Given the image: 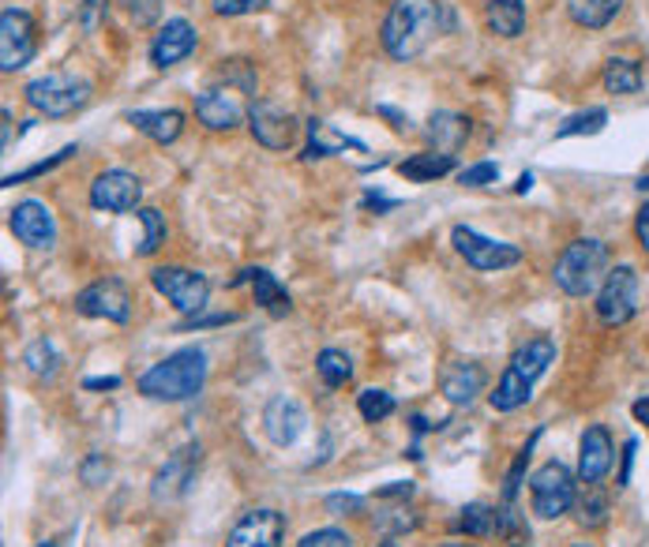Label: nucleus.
Returning a JSON list of instances; mask_svg holds the SVG:
<instances>
[{"label": "nucleus", "mask_w": 649, "mask_h": 547, "mask_svg": "<svg viewBox=\"0 0 649 547\" xmlns=\"http://www.w3.org/2000/svg\"><path fill=\"white\" fill-rule=\"evenodd\" d=\"M496 536L507 547H529V536H534V533H529V521H526V514L518 510V503H499Z\"/></svg>", "instance_id": "obj_34"}, {"label": "nucleus", "mask_w": 649, "mask_h": 547, "mask_svg": "<svg viewBox=\"0 0 649 547\" xmlns=\"http://www.w3.org/2000/svg\"><path fill=\"white\" fill-rule=\"evenodd\" d=\"M409 495H413V484L409 480H398V484H391V487H379L376 499H409Z\"/></svg>", "instance_id": "obj_55"}, {"label": "nucleus", "mask_w": 649, "mask_h": 547, "mask_svg": "<svg viewBox=\"0 0 649 547\" xmlns=\"http://www.w3.org/2000/svg\"><path fill=\"white\" fill-rule=\"evenodd\" d=\"M225 323H237V315H233V312H222V315H189V323H181L176 331H200V326H225Z\"/></svg>", "instance_id": "obj_48"}, {"label": "nucleus", "mask_w": 649, "mask_h": 547, "mask_svg": "<svg viewBox=\"0 0 649 547\" xmlns=\"http://www.w3.org/2000/svg\"><path fill=\"white\" fill-rule=\"evenodd\" d=\"M540 443V432L529 435V443L518 450L515 457V465H510V473H507V480H504V503H518V487H523V473H526V465H529V457H534V446Z\"/></svg>", "instance_id": "obj_40"}, {"label": "nucleus", "mask_w": 649, "mask_h": 547, "mask_svg": "<svg viewBox=\"0 0 649 547\" xmlns=\"http://www.w3.org/2000/svg\"><path fill=\"white\" fill-rule=\"evenodd\" d=\"M376 113H379V117H387V121H391V128H395V132H409V128H413V121H409V117H406V113H398V109H391V105H379Z\"/></svg>", "instance_id": "obj_53"}, {"label": "nucleus", "mask_w": 649, "mask_h": 547, "mask_svg": "<svg viewBox=\"0 0 649 547\" xmlns=\"http://www.w3.org/2000/svg\"><path fill=\"white\" fill-rule=\"evenodd\" d=\"M195 45H200V31L189 23L184 16L176 19H165L159 27V34L151 38V64L154 68H173L181 61H189L195 53Z\"/></svg>", "instance_id": "obj_18"}, {"label": "nucleus", "mask_w": 649, "mask_h": 547, "mask_svg": "<svg viewBox=\"0 0 649 547\" xmlns=\"http://www.w3.org/2000/svg\"><path fill=\"white\" fill-rule=\"evenodd\" d=\"M417 525V517H413L406 506H391V510H383L379 517H376V529L379 533H387V536H395V533H406V529H413Z\"/></svg>", "instance_id": "obj_42"}, {"label": "nucleus", "mask_w": 649, "mask_h": 547, "mask_svg": "<svg viewBox=\"0 0 649 547\" xmlns=\"http://www.w3.org/2000/svg\"><path fill=\"white\" fill-rule=\"evenodd\" d=\"M105 12V0H83V8H80V27L87 34L98 31V16Z\"/></svg>", "instance_id": "obj_49"}, {"label": "nucleus", "mask_w": 649, "mask_h": 547, "mask_svg": "<svg viewBox=\"0 0 649 547\" xmlns=\"http://www.w3.org/2000/svg\"><path fill=\"white\" fill-rule=\"evenodd\" d=\"M450 244H455V252L466 259V266H474V271H480V274H499V271H510V266L523 263V247L518 244L496 241V236H485L469 225L450 229Z\"/></svg>", "instance_id": "obj_7"}, {"label": "nucleus", "mask_w": 649, "mask_h": 547, "mask_svg": "<svg viewBox=\"0 0 649 547\" xmlns=\"http://www.w3.org/2000/svg\"><path fill=\"white\" fill-rule=\"evenodd\" d=\"M379 547H402V544H395V540H387V544H379Z\"/></svg>", "instance_id": "obj_61"}, {"label": "nucleus", "mask_w": 649, "mask_h": 547, "mask_svg": "<svg viewBox=\"0 0 649 547\" xmlns=\"http://www.w3.org/2000/svg\"><path fill=\"white\" fill-rule=\"evenodd\" d=\"M38 53V23L23 8H4L0 12V72L12 75L27 68Z\"/></svg>", "instance_id": "obj_9"}, {"label": "nucleus", "mask_w": 649, "mask_h": 547, "mask_svg": "<svg viewBox=\"0 0 649 547\" xmlns=\"http://www.w3.org/2000/svg\"><path fill=\"white\" fill-rule=\"evenodd\" d=\"M206 372H211L206 367V353L189 345V350H176L173 356L146 367L135 386L151 402H192L206 386Z\"/></svg>", "instance_id": "obj_3"}, {"label": "nucleus", "mask_w": 649, "mask_h": 547, "mask_svg": "<svg viewBox=\"0 0 649 547\" xmlns=\"http://www.w3.org/2000/svg\"><path fill=\"white\" fill-rule=\"evenodd\" d=\"M128 16L135 19V27H151L162 16V0H128Z\"/></svg>", "instance_id": "obj_45"}, {"label": "nucleus", "mask_w": 649, "mask_h": 547, "mask_svg": "<svg viewBox=\"0 0 649 547\" xmlns=\"http://www.w3.org/2000/svg\"><path fill=\"white\" fill-rule=\"evenodd\" d=\"M316 375L323 379V386L327 391H342L349 379H353V361H349V353H342V350H323L316 356Z\"/></svg>", "instance_id": "obj_33"}, {"label": "nucleus", "mask_w": 649, "mask_h": 547, "mask_svg": "<svg viewBox=\"0 0 649 547\" xmlns=\"http://www.w3.org/2000/svg\"><path fill=\"white\" fill-rule=\"evenodd\" d=\"M496 525H499V506H488V503L462 506L458 517H455V533L474 536V540H488V536H496Z\"/></svg>", "instance_id": "obj_30"}, {"label": "nucleus", "mask_w": 649, "mask_h": 547, "mask_svg": "<svg viewBox=\"0 0 649 547\" xmlns=\"http://www.w3.org/2000/svg\"><path fill=\"white\" fill-rule=\"evenodd\" d=\"M444 547H469V544H444Z\"/></svg>", "instance_id": "obj_62"}, {"label": "nucleus", "mask_w": 649, "mask_h": 547, "mask_svg": "<svg viewBox=\"0 0 649 547\" xmlns=\"http://www.w3.org/2000/svg\"><path fill=\"white\" fill-rule=\"evenodd\" d=\"M244 117H249V105H241V94L233 87H206L195 94V121L206 132H233Z\"/></svg>", "instance_id": "obj_15"}, {"label": "nucleus", "mask_w": 649, "mask_h": 547, "mask_svg": "<svg viewBox=\"0 0 649 547\" xmlns=\"http://www.w3.org/2000/svg\"><path fill=\"white\" fill-rule=\"evenodd\" d=\"M23 364H27V372H31L34 379H57L64 361H61V353H57V345L49 342V337H38V342L27 345Z\"/></svg>", "instance_id": "obj_31"}, {"label": "nucleus", "mask_w": 649, "mask_h": 547, "mask_svg": "<svg viewBox=\"0 0 649 547\" xmlns=\"http://www.w3.org/2000/svg\"><path fill=\"white\" fill-rule=\"evenodd\" d=\"M151 285L181 315H200L206 307V296H211V282H206V274L189 271V266H154Z\"/></svg>", "instance_id": "obj_10"}, {"label": "nucleus", "mask_w": 649, "mask_h": 547, "mask_svg": "<svg viewBox=\"0 0 649 547\" xmlns=\"http://www.w3.org/2000/svg\"><path fill=\"white\" fill-rule=\"evenodd\" d=\"M304 427H308V413H304V405L297 397L290 394H274L267 402V409H263V432H267V439L285 450V446H293L304 435Z\"/></svg>", "instance_id": "obj_19"}, {"label": "nucleus", "mask_w": 649, "mask_h": 547, "mask_svg": "<svg viewBox=\"0 0 649 547\" xmlns=\"http://www.w3.org/2000/svg\"><path fill=\"white\" fill-rule=\"evenodd\" d=\"M409 427H413V435H425L428 432V421H425V416H409Z\"/></svg>", "instance_id": "obj_58"}, {"label": "nucleus", "mask_w": 649, "mask_h": 547, "mask_svg": "<svg viewBox=\"0 0 649 547\" xmlns=\"http://www.w3.org/2000/svg\"><path fill=\"white\" fill-rule=\"evenodd\" d=\"M8 229H12L19 244L34 247V252L57 247V217L42 199H19L12 211H8Z\"/></svg>", "instance_id": "obj_13"}, {"label": "nucleus", "mask_w": 649, "mask_h": 547, "mask_svg": "<svg viewBox=\"0 0 649 547\" xmlns=\"http://www.w3.org/2000/svg\"><path fill=\"white\" fill-rule=\"evenodd\" d=\"M529 188H534V173H523L518 176V184H515V192L523 195V192H529Z\"/></svg>", "instance_id": "obj_59"}, {"label": "nucleus", "mask_w": 649, "mask_h": 547, "mask_svg": "<svg viewBox=\"0 0 649 547\" xmlns=\"http://www.w3.org/2000/svg\"><path fill=\"white\" fill-rule=\"evenodd\" d=\"M327 510H331L334 517H346V514H361V510H365V499H361V495H346V492H334V495H327Z\"/></svg>", "instance_id": "obj_46"}, {"label": "nucleus", "mask_w": 649, "mask_h": 547, "mask_svg": "<svg viewBox=\"0 0 649 547\" xmlns=\"http://www.w3.org/2000/svg\"><path fill=\"white\" fill-rule=\"evenodd\" d=\"M38 547H57V544H49V540H45V544H38Z\"/></svg>", "instance_id": "obj_63"}, {"label": "nucleus", "mask_w": 649, "mask_h": 547, "mask_svg": "<svg viewBox=\"0 0 649 547\" xmlns=\"http://www.w3.org/2000/svg\"><path fill=\"white\" fill-rule=\"evenodd\" d=\"M455 169H458L455 154L425 151V154H409L406 162H398V176H406L409 184H428V181H439V176L455 173Z\"/></svg>", "instance_id": "obj_26"}, {"label": "nucleus", "mask_w": 649, "mask_h": 547, "mask_svg": "<svg viewBox=\"0 0 649 547\" xmlns=\"http://www.w3.org/2000/svg\"><path fill=\"white\" fill-rule=\"evenodd\" d=\"M80 476H83V480L91 484V487H102L105 480H110V465H105V457H102V454H91V457L83 462Z\"/></svg>", "instance_id": "obj_47"}, {"label": "nucleus", "mask_w": 649, "mask_h": 547, "mask_svg": "<svg viewBox=\"0 0 649 547\" xmlns=\"http://www.w3.org/2000/svg\"><path fill=\"white\" fill-rule=\"evenodd\" d=\"M135 217H140V225H143V241H140V247H135V255L146 259V255H154L165 244L170 229H165L162 211H154V206H140V211H135Z\"/></svg>", "instance_id": "obj_36"}, {"label": "nucleus", "mask_w": 649, "mask_h": 547, "mask_svg": "<svg viewBox=\"0 0 649 547\" xmlns=\"http://www.w3.org/2000/svg\"><path fill=\"white\" fill-rule=\"evenodd\" d=\"M578 484H582L578 473H570L564 462H545L529 476V506L540 521H556V517L575 510Z\"/></svg>", "instance_id": "obj_6"}, {"label": "nucleus", "mask_w": 649, "mask_h": 547, "mask_svg": "<svg viewBox=\"0 0 649 547\" xmlns=\"http://www.w3.org/2000/svg\"><path fill=\"white\" fill-rule=\"evenodd\" d=\"M635 236H638V244H642V252L649 255V199H646L642 211H638V217H635Z\"/></svg>", "instance_id": "obj_50"}, {"label": "nucleus", "mask_w": 649, "mask_h": 547, "mask_svg": "<svg viewBox=\"0 0 649 547\" xmlns=\"http://www.w3.org/2000/svg\"><path fill=\"white\" fill-rule=\"evenodd\" d=\"M616 465V443L605 424H589L578 439V480L601 484L608 469Z\"/></svg>", "instance_id": "obj_20"}, {"label": "nucleus", "mask_w": 649, "mask_h": 547, "mask_svg": "<svg viewBox=\"0 0 649 547\" xmlns=\"http://www.w3.org/2000/svg\"><path fill=\"white\" fill-rule=\"evenodd\" d=\"M575 517L582 529H601L608 521V495L601 492V484H586V492L575 499Z\"/></svg>", "instance_id": "obj_32"}, {"label": "nucleus", "mask_w": 649, "mask_h": 547, "mask_svg": "<svg viewBox=\"0 0 649 547\" xmlns=\"http://www.w3.org/2000/svg\"><path fill=\"white\" fill-rule=\"evenodd\" d=\"M635 454H638V443L635 439H627V446H623V469H619V487H627L631 484V469H635Z\"/></svg>", "instance_id": "obj_51"}, {"label": "nucleus", "mask_w": 649, "mask_h": 547, "mask_svg": "<svg viewBox=\"0 0 649 547\" xmlns=\"http://www.w3.org/2000/svg\"><path fill=\"white\" fill-rule=\"evenodd\" d=\"M485 383H488L485 367L474 361H447L444 372H439V391H444V397L455 409H469L485 394Z\"/></svg>", "instance_id": "obj_21"}, {"label": "nucleus", "mask_w": 649, "mask_h": 547, "mask_svg": "<svg viewBox=\"0 0 649 547\" xmlns=\"http://www.w3.org/2000/svg\"><path fill=\"white\" fill-rule=\"evenodd\" d=\"M271 0H214V16H225V19H237V16H252V12H263Z\"/></svg>", "instance_id": "obj_44"}, {"label": "nucleus", "mask_w": 649, "mask_h": 547, "mask_svg": "<svg viewBox=\"0 0 649 547\" xmlns=\"http://www.w3.org/2000/svg\"><path fill=\"white\" fill-rule=\"evenodd\" d=\"M425 135L439 154H458L462 143L469 139V117L450 113V109H439V113L428 117Z\"/></svg>", "instance_id": "obj_25"}, {"label": "nucleus", "mask_w": 649, "mask_h": 547, "mask_svg": "<svg viewBox=\"0 0 649 547\" xmlns=\"http://www.w3.org/2000/svg\"><path fill=\"white\" fill-rule=\"evenodd\" d=\"M244 282L252 285L255 304H260L263 312H271L274 320H282V315L293 312V296L285 293V285L271 271H263V266H249V271H241L237 277H233L230 290H237V285H244Z\"/></svg>", "instance_id": "obj_22"}, {"label": "nucleus", "mask_w": 649, "mask_h": 547, "mask_svg": "<svg viewBox=\"0 0 649 547\" xmlns=\"http://www.w3.org/2000/svg\"><path fill=\"white\" fill-rule=\"evenodd\" d=\"M75 312L87 315V320L128 323L132 320V293H128L121 277H102V282H91L75 296Z\"/></svg>", "instance_id": "obj_12"}, {"label": "nucleus", "mask_w": 649, "mask_h": 547, "mask_svg": "<svg viewBox=\"0 0 649 547\" xmlns=\"http://www.w3.org/2000/svg\"><path fill=\"white\" fill-rule=\"evenodd\" d=\"M200 457H203V446L200 443H184L181 450H176L170 462L162 465L159 476H154V503H176L184 492L192 487L195 480V469H200Z\"/></svg>", "instance_id": "obj_16"}, {"label": "nucleus", "mask_w": 649, "mask_h": 547, "mask_svg": "<svg viewBox=\"0 0 649 547\" xmlns=\"http://www.w3.org/2000/svg\"><path fill=\"white\" fill-rule=\"evenodd\" d=\"M485 23L496 38H518L526 31V0H485Z\"/></svg>", "instance_id": "obj_27"}, {"label": "nucleus", "mask_w": 649, "mask_h": 547, "mask_svg": "<svg viewBox=\"0 0 649 547\" xmlns=\"http://www.w3.org/2000/svg\"><path fill=\"white\" fill-rule=\"evenodd\" d=\"M357 413L365 424H383L391 413H395V394L379 391V386H368V391L357 394Z\"/></svg>", "instance_id": "obj_37"}, {"label": "nucleus", "mask_w": 649, "mask_h": 547, "mask_svg": "<svg viewBox=\"0 0 649 547\" xmlns=\"http://www.w3.org/2000/svg\"><path fill=\"white\" fill-rule=\"evenodd\" d=\"M605 124H608V109H601V105H589V109H582V113H570L567 121L556 128V139H570V135H597V132H605Z\"/></svg>", "instance_id": "obj_35"}, {"label": "nucleus", "mask_w": 649, "mask_h": 547, "mask_svg": "<svg viewBox=\"0 0 649 547\" xmlns=\"http://www.w3.org/2000/svg\"><path fill=\"white\" fill-rule=\"evenodd\" d=\"M567 16L586 31H605L612 19L623 12V0H564Z\"/></svg>", "instance_id": "obj_28"}, {"label": "nucleus", "mask_w": 649, "mask_h": 547, "mask_svg": "<svg viewBox=\"0 0 649 547\" xmlns=\"http://www.w3.org/2000/svg\"><path fill=\"white\" fill-rule=\"evenodd\" d=\"M83 386H87V391H116L121 379H116V375H105V379H87Z\"/></svg>", "instance_id": "obj_56"}, {"label": "nucleus", "mask_w": 649, "mask_h": 547, "mask_svg": "<svg viewBox=\"0 0 649 547\" xmlns=\"http://www.w3.org/2000/svg\"><path fill=\"white\" fill-rule=\"evenodd\" d=\"M12 109H0V151H12V139H16V132H12Z\"/></svg>", "instance_id": "obj_52"}, {"label": "nucleus", "mask_w": 649, "mask_h": 547, "mask_svg": "<svg viewBox=\"0 0 649 547\" xmlns=\"http://www.w3.org/2000/svg\"><path fill=\"white\" fill-rule=\"evenodd\" d=\"M361 206H365V211H376V214H387V211H395L398 206V199H383V195H365L361 199Z\"/></svg>", "instance_id": "obj_54"}, {"label": "nucleus", "mask_w": 649, "mask_h": 547, "mask_svg": "<svg viewBox=\"0 0 649 547\" xmlns=\"http://www.w3.org/2000/svg\"><path fill=\"white\" fill-rule=\"evenodd\" d=\"M635 188H638V192H642V195H649V173H646V176H642V181H638Z\"/></svg>", "instance_id": "obj_60"}, {"label": "nucleus", "mask_w": 649, "mask_h": 547, "mask_svg": "<svg viewBox=\"0 0 649 547\" xmlns=\"http://www.w3.org/2000/svg\"><path fill=\"white\" fill-rule=\"evenodd\" d=\"M444 34V4L439 0H391L379 27L383 53L398 64L417 61Z\"/></svg>", "instance_id": "obj_1"}, {"label": "nucleus", "mask_w": 649, "mask_h": 547, "mask_svg": "<svg viewBox=\"0 0 649 547\" xmlns=\"http://www.w3.org/2000/svg\"><path fill=\"white\" fill-rule=\"evenodd\" d=\"M219 79L225 87H233L237 94H255V87H260V75H255L252 61H222Z\"/></svg>", "instance_id": "obj_38"}, {"label": "nucleus", "mask_w": 649, "mask_h": 547, "mask_svg": "<svg viewBox=\"0 0 649 547\" xmlns=\"http://www.w3.org/2000/svg\"><path fill=\"white\" fill-rule=\"evenodd\" d=\"M601 83L608 94H619V98L638 94L642 91V64L631 61V57H612L601 72Z\"/></svg>", "instance_id": "obj_29"}, {"label": "nucleus", "mask_w": 649, "mask_h": 547, "mask_svg": "<svg viewBox=\"0 0 649 547\" xmlns=\"http://www.w3.org/2000/svg\"><path fill=\"white\" fill-rule=\"evenodd\" d=\"M297 547H353V536L346 529H316V533L301 536Z\"/></svg>", "instance_id": "obj_43"}, {"label": "nucleus", "mask_w": 649, "mask_h": 547, "mask_svg": "<svg viewBox=\"0 0 649 547\" xmlns=\"http://www.w3.org/2000/svg\"><path fill=\"white\" fill-rule=\"evenodd\" d=\"M143 203V181L128 169H105L91 184V206L105 214H128L140 211Z\"/></svg>", "instance_id": "obj_14"}, {"label": "nucleus", "mask_w": 649, "mask_h": 547, "mask_svg": "<svg viewBox=\"0 0 649 547\" xmlns=\"http://www.w3.org/2000/svg\"><path fill=\"white\" fill-rule=\"evenodd\" d=\"M496 181H499V165L496 162H477V165L458 169V184L462 188H485V184H496Z\"/></svg>", "instance_id": "obj_41"}, {"label": "nucleus", "mask_w": 649, "mask_h": 547, "mask_svg": "<svg viewBox=\"0 0 649 547\" xmlns=\"http://www.w3.org/2000/svg\"><path fill=\"white\" fill-rule=\"evenodd\" d=\"M304 132H308V146H304V162H323V158H334L342 151H361L365 154L368 146L361 143V139H353L346 132H338L334 124L320 121V117H312L308 124H304Z\"/></svg>", "instance_id": "obj_24"}, {"label": "nucleus", "mask_w": 649, "mask_h": 547, "mask_svg": "<svg viewBox=\"0 0 649 547\" xmlns=\"http://www.w3.org/2000/svg\"><path fill=\"white\" fill-rule=\"evenodd\" d=\"M608 277V244L597 236H582V241H570L564 255L552 266V282L559 293L567 296H589L601 290Z\"/></svg>", "instance_id": "obj_4"}, {"label": "nucleus", "mask_w": 649, "mask_h": 547, "mask_svg": "<svg viewBox=\"0 0 649 547\" xmlns=\"http://www.w3.org/2000/svg\"><path fill=\"white\" fill-rule=\"evenodd\" d=\"M249 132L260 146L267 151H290L301 135V121L278 102H267V98H255L249 105Z\"/></svg>", "instance_id": "obj_11"}, {"label": "nucleus", "mask_w": 649, "mask_h": 547, "mask_svg": "<svg viewBox=\"0 0 649 547\" xmlns=\"http://www.w3.org/2000/svg\"><path fill=\"white\" fill-rule=\"evenodd\" d=\"M285 540V517L271 506L249 510L225 536V547H282Z\"/></svg>", "instance_id": "obj_17"}, {"label": "nucleus", "mask_w": 649, "mask_h": 547, "mask_svg": "<svg viewBox=\"0 0 649 547\" xmlns=\"http://www.w3.org/2000/svg\"><path fill=\"white\" fill-rule=\"evenodd\" d=\"M575 547H594V544H575Z\"/></svg>", "instance_id": "obj_64"}, {"label": "nucleus", "mask_w": 649, "mask_h": 547, "mask_svg": "<svg viewBox=\"0 0 649 547\" xmlns=\"http://www.w3.org/2000/svg\"><path fill=\"white\" fill-rule=\"evenodd\" d=\"M638 296H642V282H638V271L631 263H619L608 271V277L597 290V320L605 326H623L638 315Z\"/></svg>", "instance_id": "obj_8"}, {"label": "nucleus", "mask_w": 649, "mask_h": 547, "mask_svg": "<svg viewBox=\"0 0 649 547\" xmlns=\"http://www.w3.org/2000/svg\"><path fill=\"white\" fill-rule=\"evenodd\" d=\"M23 94L34 113L64 121V117H75L87 102H91L94 87H91V79H83L75 72H45V75L31 79Z\"/></svg>", "instance_id": "obj_5"}, {"label": "nucleus", "mask_w": 649, "mask_h": 547, "mask_svg": "<svg viewBox=\"0 0 649 547\" xmlns=\"http://www.w3.org/2000/svg\"><path fill=\"white\" fill-rule=\"evenodd\" d=\"M124 121L159 146H170L184 135L181 109H132V113H124Z\"/></svg>", "instance_id": "obj_23"}, {"label": "nucleus", "mask_w": 649, "mask_h": 547, "mask_svg": "<svg viewBox=\"0 0 649 547\" xmlns=\"http://www.w3.org/2000/svg\"><path fill=\"white\" fill-rule=\"evenodd\" d=\"M72 154H75V143H68V146H61V151H57L53 158H45V162H34V165L19 169V173H8V176H4V188L23 184V181H34V176H42V173H53V169H57V165H64Z\"/></svg>", "instance_id": "obj_39"}, {"label": "nucleus", "mask_w": 649, "mask_h": 547, "mask_svg": "<svg viewBox=\"0 0 649 547\" xmlns=\"http://www.w3.org/2000/svg\"><path fill=\"white\" fill-rule=\"evenodd\" d=\"M556 364V342L548 334H537L510 353V361L499 375L496 391L488 394V405L496 413H515L534 397V386L545 379V372Z\"/></svg>", "instance_id": "obj_2"}, {"label": "nucleus", "mask_w": 649, "mask_h": 547, "mask_svg": "<svg viewBox=\"0 0 649 547\" xmlns=\"http://www.w3.org/2000/svg\"><path fill=\"white\" fill-rule=\"evenodd\" d=\"M631 416H635L638 424H646V427H649V394H646V397H638V402L631 405Z\"/></svg>", "instance_id": "obj_57"}]
</instances>
